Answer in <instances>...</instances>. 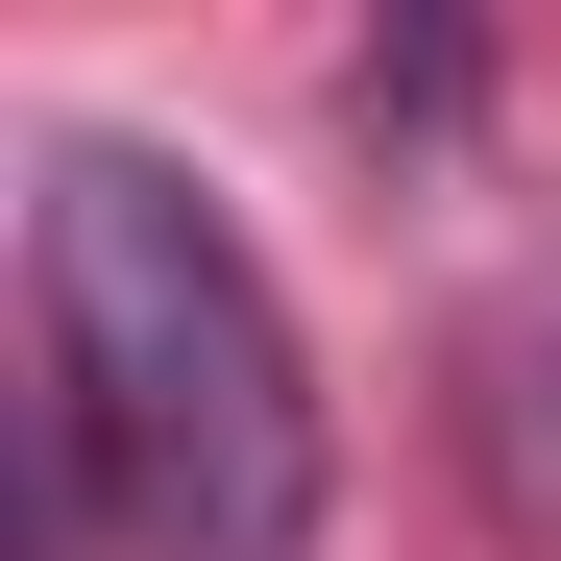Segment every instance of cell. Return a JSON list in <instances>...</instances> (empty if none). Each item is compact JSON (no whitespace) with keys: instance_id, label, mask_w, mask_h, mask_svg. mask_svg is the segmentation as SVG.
<instances>
[{"instance_id":"cell-1","label":"cell","mask_w":561,"mask_h":561,"mask_svg":"<svg viewBox=\"0 0 561 561\" xmlns=\"http://www.w3.org/2000/svg\"><path fill=\"white\" fill-rule=\"evenodd\" d=\"M25 463L99 561H318V366L171 147H25Z\"/></svg>"},{"instance_id":"cell-2","label":"cell","mask_w":561,"mask_h":561,"mask_svg":"<svg viewBox=\"0 0 561 561\" xmlns=\"http://www.w3.org/2000/svg\"><path fill=\"white\" fill-rule=\"evenodd\" d=\"M463 463H489V513H513V537H561V268L463 318Z\"/></svg>"}]
</instances>
